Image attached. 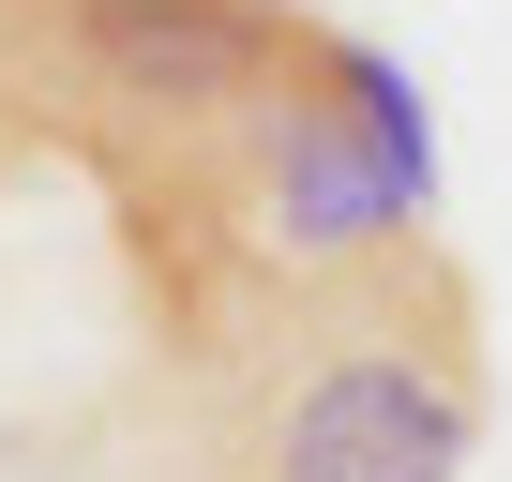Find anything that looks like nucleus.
Listing matches in <instances>:
<instances>
[{"label":"nucleus","mask_w":512,"mask_h":482,"mask_svg":"<svg viewBox=\"0 0 512 482\" xmlns=\"http://www.w3.org/2000/svg\"><path fill=\"white\" fill-rule=\"evenodd\" d=\"M317 61H332V91L362 106V136L392 151V181L437 211V106H422V76H407L392 46H362V31H317Z\"/></svg>","instance_id":"20e7f679"},{"label":"nucleus","mask_w":512,"mask_h":482,"mask_svg":"<svg viewBox=\"0 0 512 482\" xmlns=\"http://www.w3.org/2000/svg\"><path fill=\"white\" fill-rule=\"evenodd\" d=\"M467 452H482V302L437 241L241 287L196 317L181 482H467Z\"/></svg>","instance_id":"f257e3e1"},{"label":"nucleus","mask_w":512,"mask_h":482,"mask_svg":"<svg viewBox=\"0 0 512 482\" xmlns=\"http://www.w3.org/2000/svg\"><path fill=\"white\" fill-rule=\"evenodd\" d=\"M317 31H332V16H317ZM151 211L181 226V257L211 272V302L302 287V272H362V257H392V241H422V196L392 181V151L362 136V106L332 91L317 46L256 91L181 181H151ZM211 302H196V317H211Z\"/></svg>","instance_id":"7ed1b4c3"},{"label":"nucleus","mask_w":512,"mask_h":482,"mask_svg":"<svg viewBox=\"0 0 512 482\" xmlns=\"http://www.w3.org/2000/svg\"><path fill=\"white\" fill-rule=\"evenodd\" d=\"M302 46H317L302 0H0V136H46L121 196H151Z\"/></svg>","instance_id":"f03ea898"}]
</instances>
